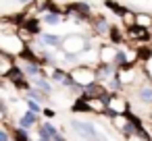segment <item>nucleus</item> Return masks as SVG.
Here are the masks:
<instances>
[{"mask_svg": "<svg viewBox=\"0 0 152 141\" xmlns=\"http://www.w3.org/2000/svg\"><path fill=\"white\" fill-rule=\"evenodd\" d=\"M25 42L19 35H11V33H2L0 35V52H7L11 56H21V52L25 50Z\"/></svg>", "mask_w": 152, "mask_h": 141, "instance_id": "obj_1", "label": "nucleus"}, {"mask_svg": "<svg viewBox=\"0 0 152 141\" xmlns=\"http://www.w3.org/2000/svg\"><path fill=\"white\" fill-rule=\"evenodd\" d=\"M71 129H73L81 139H86V141H104V137H98V129H96L92 122H88V120H77V118H73V120H71Z\"/></svg>", "mask_w": 152, "mask_h": 141, "instance_id": "obj_2", "label": "nucleus"}, {"mask_svg": "<svg viewBox=\"0 0 152 141\" xmlns=\"http://www.w3.org/2000/svg\"><path fill=\"white\" fill-rule=\"evenodd\" d=\"M69 73H71L73 81H75L77 85H81V87H86V85H90V83L98 81L96 69H92V67H75V69H71Z\"/></svg>", "mask_w": 152, "mask_h": 141, "instance_id": "obj_3", "label": "nucleus"}, {"mask_svg": "<svg viewBox=\"0 0 152 141\" xmlns=\"http://www.w3.org/2000/svg\"><path fill=\"white\" fill-rule=\"evenodd\" d=\"M63 50L65 52H88L90 50V40L83 35H67L63 42Z\"/></svg>", "mask_w": 152, "mask_h": 141, "instance_id": "obj_4", "label": "nucleus"}, {"mask_svg": "<svg viewBox=\"0 0 152 141\" xmlns=\"http://www.w3.org/2000/svg\"><path fill=\"white\" fill-rule=\"evenodd\" d=\"M63 42H65V38L58 33H42L40 35V44L44 48H63Z\"/></svg>", "mask_w": 152, "mask_h": 141, "instance_id": "obj_5", "label": "nucleus"}, {"mask_svg": "<svg viewBox=\"0 0 152 141\" xmlns=\"http://www.w3.org/2000/svg\"><path fill=\"white\" fill-rule=\"evenodd\" d=\"M65 11H67V13H75L77 19H88L90 13H92L88 2H73V4H69V7H65Z\"/></svg>", "mask_w": 152, "mask_h": 141, "instance_id": "obj_6", "label": "nucleus"}, {"mask_svg": "<svg viewBox=\"0 0 152 141\" xmlns=\"http://www.w3.org/2000/svg\"><path fill=\"white\" fill-rule=\"evenodd\" d=\"M100 54H98V58H100V62H108V64H115V56H117V48L115 46H100V50H98Z\"/></svg>", "mask_w": 152, "mask_h": 141, "instance_id": "obj_7", "label": "nucleus"}, {"mask_svg": "<svg viewBox=\"0 0 152 141\" xmlns=\"http://www.w3.org/2000/svg\"><path fill=\"white\" fill-rule=\"evenodd\" d=\"M40 23H42V19H36V17H27V19L23 21V29H25V31H29L31 35H42Z\"/></svg>", "mask_w": 152, "mask_h": 141, "instance_id": "obj_8", "label": "nucleus"}, {"mask_svg": "<svg viewBox=\"0 0 152 141\" xmlns=\"http://www.w3.org/2000/svg\"><path fill=\"white\" fill-rule=\"evenodd\" d=\"M71 110H73V112H90V110H94V108H92V104H90V98L81 95L79 100H75V104L71 106Z\"/></svg>", "mask_w": 152, "mask_h": 141, "instance_id": "obj_9", "label": "nucleus"}, {"mask_svg": "<svg viewBox=\"0 0 152 141\" xmlns=\"http://www.w3.org/2000/svg\"><path fill=\"white\" fill-rule=\"evenodd\" d=\"M36 122H38V114L31 112V110H27V112L21 114V118H19V127H23V129H29V127H34Z\"/></svg>", "mask_w": 152, "mask_h": 141, "instance_id": "obj_10", "label": "nucleus"}, {"mask_svg": "<svg viewBox=\"0 0 152 141\" xmlns=\"http://www.w3.org/2000/svg\"><path fill=\"white\" fill-rule=\"evenodd\" d=\"M123 40H125V33H123L117 25H113V27H110V31H108V42L115 46V44H121Z\"/></svg>", "mask_w": 152, "mask_h": 141, "instance_id": "obj_11", "label": "nucleus"}, {"mask_svg": "<svg viewBox=\"0 0 152 141\" xmlns=\"http://www.w3.org/2000/svg\"><path fill=\"white\" fill-rule=\"evenodd\" d=\"M31 83H34V87H38V89H42L44 93H50L52 91V87H50V81L42 75V77H34L31 79Z\"/></svg>", "mask_w": 152, "mask_h": 141, "instance_id": "obj_12", "label": "nucleus"}, {"mask_svg": "<svg viewBox=\"0 0 152 141\" xmlns=\"http://www.w3.org/2000/svg\"><path fill=\"white\" fill-rule=\"evenodd\" d=\"M135 25L152 29V15H148V13H135Z\"/></svg>", "mask_w": 152, "mask_h": 141, "instance_id": "obj_13", "label": "nucleus"}, {"mask_svg": "<svg viewBox=\"0 0 152 141\" xmlns=\"http://www.w3.org/2000/svg\"><path fill=\"white\" fill-rule=\"evenodd\" d=\"M61 21H63L61 13H44L42 15V23L44 25H58Z\"/></svg>", "mask_w": 152, "mask_h": 141, "instance_id": "obj_14", "label": "nucleus"}, {"mask_svg": "<svg viewBox=\"0 0 152 141\" xmlns=\"http://www.w3.org/2000/svg\"><path fill=\"white\" fill-rule=\"evenodd\" d=\"M115 67H117V69L129 67V56H127V50H117V56H115Z\"/></svg>", "mask_w": 152, "mask_h": 141, "instance_id": "obj_15", "label": "nucleus"}, {"mask_svg": "<svg viewBox=\"0 0 152 141\" xmlns=\"http://www.w3.org/2000/svg\"><path fill=\"white\" fill-rule=\"evenodd\" d=\"M140 100L144 104H152V85H142L140 87Z\"/></svg>", "mask_w": 152, "mask_h": 141, "instance_id": "obj_16", "label": "nucleus"}, {"mask_svg": "<svg viewBox=\"0 0 152 141\" xmlns=\"http://www.w3.org/2000/svg\"><path fill=\"white\" fill-rule=\"evenodd\" d=\"M104 7H106L108 11H113L115 15H119V17H121V15L125 13V9H123V7H121V4L117 2V0H104Z\"/></svg>", "mask_w": 152, "mask_h": 141, "instance_id": "obj_17", "label": "nucleus"}, {"mask_svg": "<svg viewBox=\"0 0 152 141\" xmlns=\"http://www.w3.org/2000/svg\"><path fill=\"white\" fill-rule=\"evenodd\" d=\"M13 139H15V141H31L29 135H27V129H23V127H17V129H15Z\"/></svg>", "mask_w": 152, "mask_h": 141, "instance_id": "obj_18", "label": "nucleus"}, {"mask_svg": "<svg viewBox=\"0 0 152 141\" xmlns=\"http://www.w3.org/2000/svg\"><path fill=\"white\" fill-rule=\"evenodd\" d=\"M25 104H27V110H31V112H36V114H42V112H44V108L40 106V102H38V100H34V98L25 100Z\"/></svg>", "mask_w": 152, "mask_h": 141, "instance_id": "obj_19", "label": "nucleus"}, {"mask_svg": "<svg viewBox=\"0 0 152 141\" xmlns=\"http://www.w3.org/2000/svg\"><path fill=\"white\" fill-rule=\"evenodd\" d=\"M42 11L44 13H61V9L56 7L54 0H44V2H42Z\"/></svg>", "mask_w": 152, "mask_h": 141, "instance_id": "obj_20", "label": "nucleus"}, {"mask_svg": "<svg viewBox=\"0 0 152 141\" xmlns=\"http://www.w3.org/2000/svg\"><path fill=\"white\" fill-rule=\"evenodd\" d=\"M63 58H65L67 62H79V54H77V52H65Z\"/></svg>", "mask_w": 152, "mask_h": 141, "instance_id": "obj_21", "label": "nucleus"}, {"mask_svg": "<svg viewBox=\"0 0 152 141\" xmlns=\"http://www.w3.org/2000/svg\"><path fill=\"white\" fill-rule=\"evenodd\" d=\"M0 141H11V135L7 131H0Z\"/></svg>", "mask_w": 152, "mask_h": 141, "instance_id": "obj_22", "label": "nucleus"}, {"mask_svg": "<svg viewBox=\"0 0 152 141\" xmlns=\"http://www.w3.org/2000/svg\"><path fill=\"white\" fill-rule=\"evenodd\" d=\"M44 116H48V118H52L54 116V110H50V108H44V112H42Z\"/></svg>", "mask_w": 152, "mask_h": 141, "instance_id": "obj_23", "label": "nucleus"}, {"mask_svg": "<svg viewBox=\"0 0 152 141\" xmlns=\"http://www.w3.org/2000/svg\"><path fill=\"white\" fill-rule=\"evenodd\" d=\"M29 2H31V0H21V4H25V7H27Z\"/></svg>", "mask_w": 152, "mask_h": 141, "instance_id": "obj_24", "label": "nucleus"}]
</instances>
